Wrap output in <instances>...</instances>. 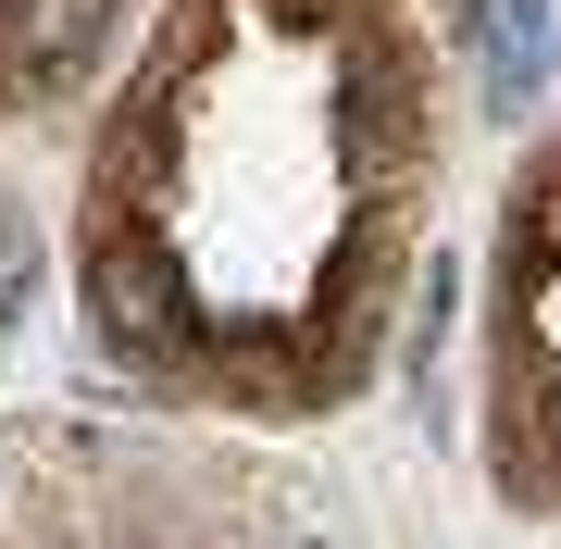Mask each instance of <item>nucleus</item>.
Returning <instances> with one entry per match:
<instances>
[{
	"mask_svg": "<svg viewBox=\"0 0 561 549\" xmlns=\"http://www.w3.org/2000/svg\"><path fill=\"white\" fill-rule=\"evenodd\" d=\"M461 0H162L88 150V338L238 425H324L437 338Z\"/></svg>",
	"mask_w": 561,
	"mask_h": 549,
	"instance_id": "f257e3e1",
	"label": "nucleus"
},
{
	"mask_svg": "<svg viewBox=\"0 0 561 549\" xmlns=\"http://www.w3.org/2000/svg\"><path fill=\"white\" fill-rule=\"evenodd\" d=\"M486 488L561 525V125L512 163L486 225Z\"/></svg>",
	"mask_w": 561,
	"mask_h": 549,
	"instance_id": "f03ea898",
	"label": "nucleus"
},
{
	"mask_svg": "<svg viewBox=\"0 0 561 549\" xmlns=\"http://www.w3.org/2000/svg\"><path fill=\"white\" fill-rule=\"evenodd\" d=\"M549 62V0H486V113H524Z\"/></svg>",
	"mask_w": 561,
	"mask_h": 549,
	"instance_id": "7ed1b4c3",
	"label": "nucleus"
}]
</instances>
